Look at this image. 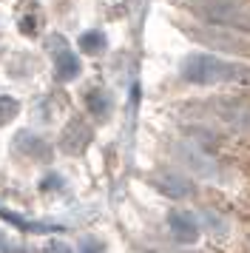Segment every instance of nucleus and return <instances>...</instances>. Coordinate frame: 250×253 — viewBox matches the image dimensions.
Instances as JSON below:
<instances>
[{"mask_svg": "<svg viewBox=\"0 0 250 253\" xmlns=\"http://www.w3.org/2000/svg\"><path fill=\"white\" fill-rule=\"evenodd\" d=\"M17 111H20L17 100H14V97H6V94H0V126L11 123V120L17 117Z\"/></svg>", "mask_w": 250, "mask_h": 253, "instance_id": "nucleus-11", "label": "nucleus"}, {"mask_svg": "<svg viewBox=\"0 0 250 253\" xmlns=\"http://www.w3.org/2000/svg\"><path fill=\"white\" fill-rule=\"evenodd\" d=\"M185 6L208 23L250 32V9L242 0H185Z\"/></svg>", "mask_w": 250, "mask_h": 253, "instance_id": "nucleus-2", "label": "nucleus"}, {"mask_svg": "<svg viewBox=\"0 0 250 253\" xmlns=\"http://www.w3.org/2000/svg\"><path fill=\"white\" fill-rule=\"evenodd\" d=\"M219 111H222V117H225L227 123H233V126H239V128H245V131H250V105L222 100V103H219Z\"/></svg>", "mask_w": 250, "mask_h": 253, "instance_id": "nucleus-8", "label": "nucleus"}, {"mask_svg": "<svg viewBox=\"0 0 250 253\" xmlns=\"http://www.w3.org/2000/svg\"><path fill=\"white\" fill-rule=\"evenodd\" d=\"M0 248H3V233H0Z\"/></svg>", "mask_w": 250, "mask_h": 253, "instance_id": "nucleus-13", "label": "nucleus"}, {"mask_svg": "<svg viewBox=\"0 0 250 253\" xmlns=\"http://www.w3.org/2000/svg\"><path fill=\"white\" fill-rule=\"evenodd\" d=\"M154 185H157L159 194L170 196V199H182V196L191 194V182L185 176H176V173H162V176H157Z\"/></svg>", "mask_w": 250, "mask_h": 253, "instance_id": "nucleus-6", "label": "nucleus"}, {"mask_svg": "<svg viewBox=\"0 0 250 253\" xmlns=\"http://www.w3.org/2000/svg\"><path fill=\"white\" fill-rule=\"evenodd\" d=\"M14 145H17V151L20 154H26V157H32V160H40V157H48V145H45L43 137H34V134H29V131H23V134H17L14 137Z\"/></svg>", "mask_w": 250, "mask_h": 253, "instance_id": "nucleus-7", "label": "nucleus"}, {"mask_svg": "<svg viewBox=\"0 0 250 253\" xmlns=\"http://www.w3.org/2000/svg\"><path fill=\"white\" fill-rule=\"evenodd\" d=\"M105 46H108V40H105V35L102 32H85V35L80 37V48L85 51V54H102L105 51Z\"/></svg>", "mask_w": 250, "mask_h": 253, "instance_id": "nucleus-9", "label": "nucleus"}, {"mask_svg": "<svg viewBox=\"0 0 250 253\" xmlns=\"http://www.w3.org/2000/svg\"><path fill=\"white\" fill-rule=\"evenodd\" d=\"M85 105H88V111L94 117H105L108 108H111V100H108V94H102V91H88Z\"/></svg>", "mask_w": 250, "mask_h": 253, "instance_id": "nucleus-10", "label": "nucleus"}, {"mask_svg": "<svg viewBox=\"0 0 250 253\" xmlns=\"http://www.w3.org/2000/svg\"><path fill=\"white\" fill-rule=\"evenodd\" d=\"M48 48H51V57H54V69H57V80H74L80 74V57L68 48V43L60 35L48 37Z\"/></svg>", "mask_w": 250, "mask_h": 253, "instance_id": "nucleus-3", "label": "nucleus"}, {"mask_svg": "<svg viewBox=\"0 0 250 253\" xmlns=\"http://www.w3.org/2000/svg\"><path fill=\"white\" fill-rule=\"evenodd\" d=\"M91 128L83 123V120H71L66 128H63V134H60V148L71 154V157H80V154H85V148L91 145Z\"/></svg>", "mask_w": 250, "mask_h": 253, "instance_id": "nucleus-4", "label": "nucleus"}, {"mask_svg": "<svg viewBox=\"0 0 250 253\" xmlns=\"http://www.w3.org/2000/svg\"><path fill=\"white\" fill-rule=\"evenodd\" d=\"M168 228H170V233L179 242H185V245L196 242V236H199V225H196V216H193L191 211H173L168 216Z\"/></svg>", "mask_w": 250, "mask_h": 253, "instance_id": "nucleus-5", "label": "nucleus"}, {"mask_svg": "<svg viewBox=\"0 0 250 253\" xmlns=\"http://www.w3.org/2000/svg\"><path fill=\"white\" fill-rule=\"evenodd\" d=\"M182 77L196 85H210V83H245L250 85V69L219 60L205 51H193L182 60Z\"/></svg>", "mask_w": 250, "mask_h": 253, "instance_id": "nucleus-1", "label": "nucleus"}, {"mask_svg": "<svg viewBox=\"0 0 250 253\" xmlns=\"http://www.w3.org/2000/svg\"><path fill=\"white\" fill-rule=\"evenodd\" d=\"M83 253H102V245H100V242L85 239V242H83Z\"/></svg>", "mask_w": 250, "mask_h": 253, "instance_id": "nucleus-12", "label": "nucleus"}]
</instances>
